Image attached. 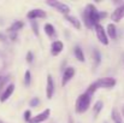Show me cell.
<instances>
[{
  "label": "cell",
  "instance_id": "cell-17",
  "mask_svg": "<svg viewBox=\"0 0 124 123\" xmlns=\"http://www.w3.org/2000/svg\"><path fill=\"white\" fill-rule=\"evenodd\" d=\"M74 54H75V57H76L77 60H80V62H82V63L85 62V57H84L83 49L80 46H75V48H74Z\"/></svg>",
  "mask_w": 124,
  "mask_h": 123
},
{
  "label": "cell",
  "instance_id": "cell-4",
  "mask_svg": "<svg viewBox=\"0 0 124 123\" xmlns=\"http://www.w3.org/2000/svg\"><path fill=\"white\" fill-rule=\"evenodd\" d=\"M46 5L53 7L55 11H58L59 13H62L64 16L70 15V6L62 2V1H59V0H48V1H46Z\"/></svg>",
  "mask_w": 124,
  "mask_h": 123
},
{
  "label": "cell",
  "instance_id": "cell-8",
  "mask_svg": "<svg viewBox=\"0 0 124 123\" xmlns=\"http://www.w3.org/2000/svg\"><path fill=\"white\" fill-rule=\"evenodd\" d=\"M75 76V69L74 66H68L64 73H63V76H62V86L65 87L69 82L72 80V77Z\"/></svg>",
  "mask_w": 124,
  "mask_h": 123
},
{
  "label": "cell",
  "instance_id": "cell-26",
  "mask_svg": "<svg viewBox=\"0 0 124 123\" xmlns=\"http://www.w3.org/2000/svg\"><path fill=\"white\" fill-rule=\"evenodd\" d=\"M31 118H33V117H31V111H30V110H25V112H24V121L29 123Z\"/></svg>",
  "mask_w": 124,
  "mask_h": 123
},
{
  "label": "cell",
  "instance_id": "cell-3",
  "mask_svg": "<svg viewBox=\"0 0 124 123\" xmlns=\"http://www.w3.org/2000/svg\"><path fill=\"white\" fill-rule=\"evenodd\" d=\"M90 101H92V97L88 95L87 93L78 95V98L76 99V104H75V112L76 114H84L89 109Z\"/></svg>",
  "mask_w": 124,
  "mask_h": 123
},
{
  "label": "cell",
  "instance_id": "cell-11",
  "mask_svg": "<svg viewBox=\"0 0 124 123\" xmlns=\"http://www.w3.org/2000/svg\"><path fill=\"white\" fill-rule=\"evenodd\" d=\"M64 49V43L60 40H54L51 43V54L52 56H59Z\"/></svg>",
  "mask_w": 124,
  "mask_h": 123
},
{
  "label": "cell",
  "instance_id": "cell-27",
  "mask_svg": "<svg viewBox=\"0 0 124 123\" xmlns=\"http://www.w3.org/2000/svg\"><path fill=\"white\" fill-rule=\"evenodd\" d=\"M122 117L124 118V104H123V106H122Z\"/></svg>",
  "mask_w": 124,
  "mask_h": 123
},
{
  "label": "cell",
  "instance_id": "cell-2",
  "mask_svg": "<svg viewBox=\"0 0 124 123\" xmlns=\"http://www.w3.org/2000/svg\"><path fill=\"white\" fill-rule=\"evenodd\" d=\"M115 86H116V80L113 77H101V79H98L96 81H94L93 83H90L84 93H87L88 95L92 97L96 92V89H100V88H113Z\"/></svg>",
  "mask_w": 124,
  "mask_h": 123
},
{
  "label": "cell",
  "instance_id": "cell-10",
  "mask_svg": "<svg viewBox=\"0 0 124 123\" xmlns=\"http://www.w3.org/2000/svg\"><path fill=\"white\" fill-rule=\"evenodd\" d=\"M54 94V81L52 75H47L46 79V98L47 99H52Z\"/></svg>",
  "mask_w": 124,
  "mask_h": 123
},
{
  "label": "cell",
  "instance_id": "cell-29",
  "mask_svg": "<svg viewBox=\"0 0 124 123\" xmlns=\"http://www.w3.org/2000/svg\"><path fill=\"white\" fill-rule=\"evenodd\" d=\"M0 123H5V122H4V121H1V120H0Z\"/></svg>",
  "mask_w": 124,
  "mask_h": 123
},
{
  "label": "cell",
  "instance_id": "cell-15",
  "mask_svg": "<svg viewBox=\"0 0 124 123\" xmlns=\"http://www.w3.org/2000/svg\"><path fill=\"white\" fill-rule=\"evenodd\" d=\"M107 36L112 40L117 39V28L115 25V23H110L107 24Z\"/></svg>",
  "mask_w": 124,
  "mask_h": 123
},
{
  "label": "cell",
  "instance_id": "cell-19",
  "mask_svg": "<svg viewBox=\"0 0 124 123\" xmlns=\"http://www.w3.org/2000/svg\"><path fill=\"white\" fill-rule=\"evenodd\" d=\"M102 107H104V103H102L101 100H98V101L94 104V106H93V114H94V117H96V116L100 114V111L102 110Z\"/></svg>",
  "mask_w": 124,
  "mask_h": 123
},
{
  "label": "cell",
  "instance_id": "cell-7",
  "mask_svg": "<svg viewBox=\"0 0 124 123\" xmlns=\"http://www.w3.org/2000/svg\"><path fill=\"white\" fill-rule=\"evenodd\" d=\"M124 18V2L115 8V11L111 13V19L113 23H118Z\"/></svg>",
  "mask_w": 124,
  "mask_h": 123
},
{
  "label": "cell",
  "instance_id": "cell-1",
  "mask_svg": "<svg viewBox=\"0 0 124 123\" xmlns=\"http://www.w3.org/2000/svg\"><path fill=\"white\" fill-rule=\"evenodd\" d=\"M106 16H107V13H106V12H100V11H98L94 4H88L82 13V18H83V22H84V25H85L88 29H90V28L98 25L99 22H100L102 18H105Z\"/></svg>",
  "mask_w": 124,
  "mask_h": 123
},
{
  "label": "cell",
  "instance_id": "cell-25",
  "mask_svg": "<svg viewBox=\"0 0 124 123\" xmlns=\"http://www.w3.org/2000/svg\"><path fill=\"white\" fill-rule=\"evenodd\" d=\"M25 60H27V63H30V64L34 62V54H33V52H31V51H28V52H27Z\"/></svg>",
  "mask_w": 124,
  "mask_h": 123
},
{
  "label": "cell",
  "instance_id": "cell-6",
  "mask_svg": "<svg viewBox=\"0 0 124 123\" xmlns=\"http://www.w3.org/2000/svg\"><path fill=\"white\" fill-rule=\"evenodd\" d=\"M47 17V13L41 8H33L27 13V18L29 21H35V19H43Z\"/></svg>",
  "mask_w": 124,
  "mask_h": 123
},
{
  "label": "cell",
  "instance_id": "cell-9",
  "mask_svg": "<svg viewBox=\"0 0 124 123\" xmlns=\"http://www.w3.org/2000/svg\"><path fill=\"white\" fill-rule=\"evenodd\" d=\"M49 116H51V109H45L42 112L34 116L29 123H43L45 121H47L49 118Z\"/></svg>",
  "mask_w": 124,
  "mask_h": 123
},
{
  "label": "cell",
  "instance_id": "cell-13",
  "mask_svg": "<svg viewBox=\"0 0 124 123\" xmlns=\"http://www.w3.org/2000/svg\"><path fill=\"white\" fill-rule=\"evenodd\" d=\"M43 30H45V34L49 39H57V30L52 23H46L43 27Z\"/></svg>",
  "mask_w": 124,
  "mask_h": 123
},
{
  "label": "cell",
  "instance_id": "cell-16",
  "mask_svg": "<svg viewBox=\"0 0 124 123\" xmlns=\"http://www.w3.org/2000/svg\"><path fill=\"white\" fill-rule=\"evenodd\" d=\"M23 27H24V22L17 21V22H15V23L11 24V27L8 28V33H18L19 30L23 29Z\"/></svg>",
  "mask_w": 124,
  "mask_h": 123
},
{
  "label": "cell",
  "instance_id": "cell-14",
  "mask_svg": "<svg viewBox=\"0 0 124 123\" xmlns=\"http://www.w3.org/2000/svg\"><path fill=\"white\" fill-rule=\"evenodd\" d=\"M65 17V19L69 22V23H71L72 24V27L75 28V29H77V30H80L81 29V21L80 19H77L75 16H71V15H68V16H64Z\"/></svg>",
  "mask_w": 124,
  "mask_h": 123
},
{
  "label": "cell",
  "instance_id": "cell-28",
  "mask_svg": "<svg viewBox=\"0 0 124 123\" xmlns=\"http://www.w3.org/2000/svg\"><path fill=\"white\" fill-rule=\"evenodd\" d=\"M2 77H4V76H1V75H0V81H1V80H2Z\"/></svg>",
  "mask_w": 124,
  "mask_h": 123
},
{
  "label": "cell",
  "instance_id": "cell-12",
  "mask_svg": "<svg viewBox=\"0 0 124 123\" xmlns=\"http://www.w3.org/2000/svg\"><path fill=\"white\" fill-rule=\"evenodd\" d=\"M13 92H15V84H13V83L7 84V87L4 89V92H2L1 95H0V101H1V103L7 101V100L10 99V97L13 94Z\"/></svg>",
  "mask_w": 124,
  "mask_h": 123
},
{
  "label": "cell",
  "instance_id": "cell-21",
  "mask_svg": "<svg viewBox=\"0 0 124 123\" xmlns=\"http://www.w3.org/2000/svg\"><path fill=\"white\" fill-rule=\"evenodd\" d=\"M30 83H31V73H30V70H27L24 74V84L29 86Z\"/></svg>",
  "mask_w": 124,
  "mask_h": 123
},
{
  "label": "cell",
  "instance_id": "cell-5",
  "mask_svg": "<svg viewBox=\"0 0 124 123\" xmlns=\"http://www.w3.org/2000/svg\"><path fill=\"white\" fill-rule=\"evenodd\" d=\"M94 29H95V34H96V38H98L99 42L104 46H107L110 43V40H108V36H107L105 28L101 24H98V25L94 27Z\"/></svg>",
  "mask_w": 124,
  "mask_h": 123
},
{
  "label": "cell",
  "instance_id": "cell-23",
  "mask_svg": "<svg viewBox=\"0 0 124 123\" xmlns=\"http://www.w3.org/2000/svg\"><path fill=\"white\" fill-rule=\"evenodd\" d=\"M30 25H31V29H33L34 34L38 36V35H39V27H38L36 21H30Z\"/></svg>",
  "mask_w": 124,
  "mask_h": 123
},
{
  "label": "cell",
  "instance_id": "cell-22",
  "mask_svg": "<svg viewBox=\"0 0 124 123\" xmlns=\"http://www.w3.org/2000/svg\"><path fill=\"white\" fill-rule=\"evenodd\" d=\"M8 80H10V76H4L2 80L0 81V95H1V93L4 92V86L8 82Z\"/></svg>",
  "mask_w": 124,
  "mask_h": 123
},
{
  "label": "cell",
  "instance_id": "cell-20",
  "mask_svg": "<svg viewBox=\"0 0 124 123\" xmlns=\"http://www.w3.org/2000/svg\"><path fill=\"white\" fill-rule=\"evenodd\" d=\"M111 117H112V120H113L115 123H123V121H122V115L119 114V111H118L117 109H113V110H112Z\"/></svg>",
  "mask_w": 124,
  "mask_h": 123
},
{
  "label": "cell",
  "instance_id": "cell-24",
  "mask_svg": "<svg viewBox=\"0 0 124 123\" xmlns=\"http://www.w3.org/2000/svg\"><path fill=\"white\" fill-rule=\"evenodd\" d=\"M39 104H40V99H39L38 97H34V98L29 101V105H30L31 107H36V106H39Z\"/></svg>",
  "mask_w": 124,
  "mask_h": 123
},
{
  "label": "cell",
  "instance_id": "cell-18",
  "mask_svg": "<svg viewBox=\"0 0 124 123\" xmlns=\"http://www.w3.org/2000/svg\"><path fill=\"white\" fill-rule=\"evenodd\" d=\"M93 63L94 68H98L101 63V53L98 49H93Z\"/></svg>",
  "mask_w": 124,
  "mask_h": 123
}]
</instances>
